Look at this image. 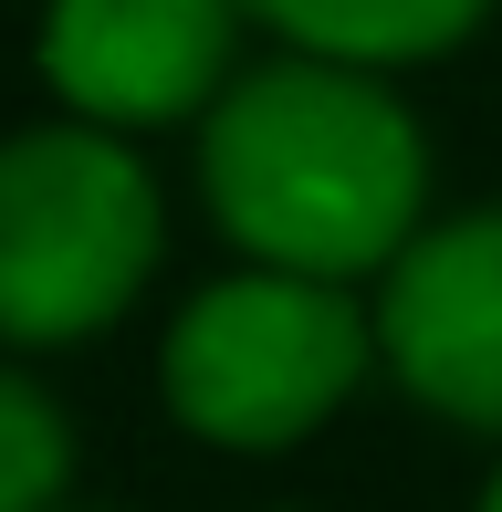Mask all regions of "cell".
I'll use <instances>...</instances> for the list:
<instances>
[{
    "label": "cell",
    "instance_id": "obj_1",
    "mask_svg": "<svg viewBox=\"0 0 502 512\" xmlns=\"http://www.w3.org/2000/svg\"><path fill=\"white\" fill-rule=\"evenodd\" d=\"M199 189L220 230L262 272L304 283H356L419 241L429 157L398 95H377L356 63H262L199 126Z\"/></svg>",
    "mask_w": 502,
    "mask_h": 512
},
{
    "label": "cell",
    "instance_id": "obj_2",
    "mask_svg": "<svg viewBox=\"0 0 502 512\" xmlns=\"http://www.w3.org/2000/svg\"><path fill=\"white\" fill-rule=\"evenodd\" d=\"M157 262V189L95 126H32L0 147V335H105Z\"/></svg>",
    "mask_w": 502,
    "mask_h": 512
},
{
    "label": "cell",
    "instance_id": "obj_3",
    "mask_svg": "<svg viewBox=\"0 0 502 512\" xmlns=\"http://www.w3.org/2000/svg\"><path fill=\"white\" fill-rule=\"evenodd\" d=\"M377 324L335 283L304 272H231L168 324V408L210 450H293L356 398Z\"/></svg>",
    "mask_w": 502,
    "mask_h": 512
},
{
    "label": "cell",
    "instance_id": "obj_4",
    "mask_svg": "<svg viewBox=\"0 0 502 512\" xmlns=\"http://www.w3.org/2000/svg\"><path fill=\"white\" fill-rule=\"evenodd\" d=\"M377 356L398 366L419 408L461 429H502V209L440 220L387 262Z\"/></svg>",
    "mask_w": 502,
    "mask_h": 512
},
{
    "label": "cell",
    "instance_id": "obj_5",
    "mask_svg": "<svg viewBox=\"0 0 502 512\" xmlns=\"http://www.w3.org/2000/svg\"><path fill=\"white\" fill-rule=\"evenodd\" d=\"M231 63V0H53L42 74L95 126H168Z\"/></svg>",
    "mask_w": 502,
    "mask_h": 512
},
{
    "label": "cell",
    "instance_id": "obj_6",
    "mask_svg": "<svg viewBox=\"0 0 502 512\" xmlns=\"http://www.w3.org/2000/svg\"><path fill=\"white\" fill-rule=\"evenodd\" d=\"M272 32H293L314 63H419L482 21V0H251Z\"/></svg>",
    "mask_w": 502,
    "mask_h": 512
},
{
    "label": "cell",
    "instance_id": "obj_7",
    "mask_svg": "<svg viewBox=\"0 0 502 512\" xmlns=\"http://www.w3.org/2000/svg\"><path fill=\"white\" fill-rule=\"evenodd\" d=\"M74 481V429L21 366H0V512H53Z\"/></svg>",
    "mask_w": 502,
    "mask_h": 512
},
{
    "label": "cell",
    "instance_id": "obj_8",
    "mask_svg": "<svg viewBox=\"0 0 502 512\" xmlns=\"http://www.w3.org/2000/svg\"><path fill=\"white\" fill-rule=\"evenodd\" d=\"M482 512H502V471H492V492H482Z\"/></svg>",
    "mask_w": 502,
    "mask_h": 512
}]
</instances>
